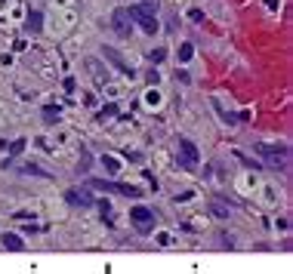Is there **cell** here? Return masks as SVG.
Masks as SVG:
<instances>
[{
    "instance_id": "13",
    "label": "cell",
    "mask_w": 293,
    "mask_h": 274,
    "mask_svg": "<svg viewBox=\"0 0 293 274\" xmlns=\"http://www.w3.org/2000/svg\"><path fill=\"white\" fill-rule=\"evenodd\" d=\"M22 173H28V176H43V179H50V173H43L40 166H34V164H25L22 166Z\"/></svg>"
},
{
    "instance_id": "4",
    "label": "cell",
    "mask_w": 293,
    "mask_h": 274,
    "mask_svg": "<svg viewBox=\"0 0 293 274\" xmlns=\"http://www.w3.org/2000/svg\"><path fill=\"white\" fill-rule=\"evenodd\" d=\"M90 188H99V191H114V194H127V197H139L136 185H121V182H105V179H90Z\"/></svg>"
},
{
    "instance_id": "7",
    "label": "cell",
    "mask_w": 293,
    "mask_h": 274,
    "mask_svg": "<svg viewBox=\"0 0 293 274\" xmlns=\"http://www.w3.org/2000/svg\"><path fill=\"white\" fill-rule=\"evenodd\" d=\"M111 28L117 37H130V31H133V22H130V13L121 6V9H114V16H111Z\"/></svg>"
},
{
    "instance_id": "2",
    "label": "cell",
    "mask_w": 293,
    "mask_h": 274,
    "mask_svg": "<svg viewBox=\"0 0 293 274\" xmlns=\"http://www.w3.org/2000/svg\"><path fill=\"white\" fill-rule=\"evenodd\" d=\"M130 222H133V228L139 234H151V231H155V213H151L148 207H136L130 213Z\"/></svg>"
},
{
    "instance_id": "15",
    "label": "cell",
    "mask_w": 293,
    "mask_h": 274,
    "mask_svg": "<svg viewBox=\"0 0 293 274\" xmlns=\"http://www.w3.org/2000/svg\"><path fill=\"white\" fill-rule=\"evenodd\" d=\"M105 117H117V105H105L99 111V120H105Z\"/></svg>"
},
{
    "instance_id": "3",
    "label": "cell",
    "mask_w": 293,
    "mask_h": 274,
    "mask_svg": "<svg viewBox=\"0 0 293 274\" xmlns=\"http://www.w3.org/2000/svg\"><path fill=\"white\" fill-rule=\"evenodd\" d=\"M176 145H179V166H182V169H195L197 161H201V154H197V145H195L192 139H179Z\"/></svg>"
},
{
    "instance_id": "19",
    "label": "cell",
    "mask_w": 293,
    "mask_h": 274,
    "mask_svg": "<svg viewBox=\"0 0 293 274\" xmlns=\"http://www.w3.org/2000/svg\"><path fill=\"white\" fill-rule=\"evenodd\" d=\"M163 55H167V53H163V50H155V53H151V62H161V59H163Z\"/></svg>"
},
{
    "instance_id": "10",
    "label": "cell",
    "mask_w": 293,
    "mask_h": 274,
    "mask_svg": "<svg viewBox=\"0 0 293 274\" xmlns=\"http://www.w3.org/2000/svg\"><path fill=\"white\" fill-rule=\"evenodd\" d=\"M87 68H90V74H93V81H96L99 86L102 83H108V71H105V68L96 62V59H87Z\"/></svg>"
},
{
    "instance_id": "14",
    "label": "cell",
    "mask_w": 293,
    "mask_h": 274,
    "mask_svg": "<svg viewBox=\"0 0 293 274\" xmlns=\"http://www.w3.org/2000/svg\"><path fill=\"white\" fill-rule=\"evenodd\" d=\"M142 9H148V13H158V6H161V0H136Z\"/></svg>"
},
{
    "instance_id": "6",
    "label": "cell",
    "mask_w": 293,
    "mask_h": 274,
    "mask_svg": "<svg viewBox=\"0 0 293 274\" xmlns=\"http://www.w3.org/2000/svg\"><path fill=\"white\" fill-rule=\"evenodd\" d=\"M102 55H105V59H108V62H111V65L117 68V71L124 74V77H133V74H136V68H133L130 62H127V59H124V55L117 53L114 47H105V50H102Z\"/></svg>"
},
{
    "instance_id": "16",
    "label": "cell",
    "mask_w": 293,
    "mask_h": 274,
    "mask_svg": "<svg viewBox=\"0 0 293 274\" xmlns=\"http://www.w3.org/2000/svg\"><path fill=\"white\" fill-rule=\"evenodd\" d=\"M210 210H213V213L219 216V219H228V210L222 207V203H210Z\"/></svg>"
},
{
    "instance_id": "18",
    "label": "cell",
    "mask_w": 293,
    "mask_h": 274,
    "mask_svg": "<svg viewBox=\"0 0 293 274\" xmlns=\"http://www.w3.org/2000/svg\"><path fill=\"white\" fill-rule=\"evenodd\" d=\"M192 55H195V50H192V47H182V53H179V59H182V62H189Z\"/></svg>"
},
{
    "instance_id": "8",
    "label": "cell",
    "mask_w": 293,
    "mask_h": 274,
    "mask_svg": "<svg viewBox=\"0 0 293 274\" xmlns=\"http://www.w3.org/2000/svg\"><path fill=\"white\" fill-rule=\"evenodd\" d=\"M65 200L71 203V207H80V210L93 207V194H90L87 188H71V191H65Z\"/></svg>"
},
{
    "instance_id": "1",
    "label": "cell",
    "mask_w": 293,
    "mask_h": 274,
    "mask_svg": "<svg viewBox=\"0 0 293 274\" xmlns=\"http://www.w3.org/2000/svg\"><path fill=\"white\" fill-rule=\"evenodd\" d=\"M260 154L268 161V166L272 169H287V164H290V148L287 145H260Z\"/></svg>"
},
{
    "instance_id": "5",
    "label": "cell",
    "mask_w": 293,
    "mask_h": 274,
    "mask_svg": "<svg viewBox=\"0 0 293 274\" xmlns=\"http://www.w3.org/2000/svg\"><path fill=\"white\" fill-rule=\"evenodd\" d=\"M127 13H130V19L133 22H139V28H142L145 34H155L158 31V22H155V13H148V9H142L139 3H133L130 9H127Z\"/></svg>"
},
{
    "instance_id": "12",
    "label": "cell",
    "mask_w": 293,
    "mask_h": 274,
    "mask_svg": "<svg viewBox=\"0 0 293 274\" xmlns=\"http://www.w3.org/2000/svg\"><path fill=\"white\" fill-rule=\"evenodd\" d=\"M59 114H62V108H59V105H46V108H43V123H50V127H53V123H59Z\"/></svg>"
},
{
    "instance_id": "17",
    "label": "cell",
    "mask_w": 293,
    "mask_h": 274,
    "mask_svg": "<svg viewBox=\"0 0 293 274\" xmlns=\"http://www.w3.org/2000/svg\"><path fill=\"white\" fill-rule=\"evenodd\" d=\"M25 145H28L25 139H16V142H13V148H9V154H19V151H22V148H25Z\"/></svg>"
},
{
    "instance_id": "11",
    "label": "cell",
    "mask_w": 293,
    "mask_h": 274,
    "mask_svg": "<svg viewBox=\"0 0 293 274\" xmlns=\"http://www.w3.org/2000/svg\"><path fill=\"white\" fill-rule=\"evenodd\" d=\"M3 247L13 249V253H22V249H25V244H22L19 234H3Z\"/></svg>"
},
{
    "instance_id": "9",
    "label": "cell",
    "mask_w": 293,
    "mask_h": 274,
    "mask_svg": "<svg viewBox=\"0 0 293 274\" xmlns=\"http://www.w3.org/2000/svg\"><path fill=\"white\" fill-rule=\"evenodd\" d=\"M25 31L28 34H40L43 31V16L37 13V9H31V13L25 16Z\"/></svg>"
}]
</instances>
